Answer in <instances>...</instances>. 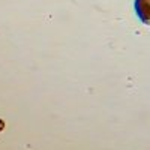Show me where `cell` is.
<instances>
[{"mask_svg":"<svg viewBox=\"0 0 150 150\" xmlns=\"http://www.w3.org/2000/svg\"><path fill=\"white\" fill-rule=\"evenodd\" d=\"M135 12L144 24L150 26V0H135Z\"/></svg>","mask_w":150,"mask_h":150,"instance_id":"cell-1","label":"cell"},{"mask_svg":"<svg viewBox=\"0 0 150 150\" xmlns=\"http://www.w3.org/2000/svg\"><path fill=\"white\" fill-rule=\"evenodd\" d=\"M3 129H5V122H3L2 119H0V132H2Z\"/></svg>","mask_w":150,"mask_h":150,"instance_id":"cell-2","label":"cell"}]
</instances>
